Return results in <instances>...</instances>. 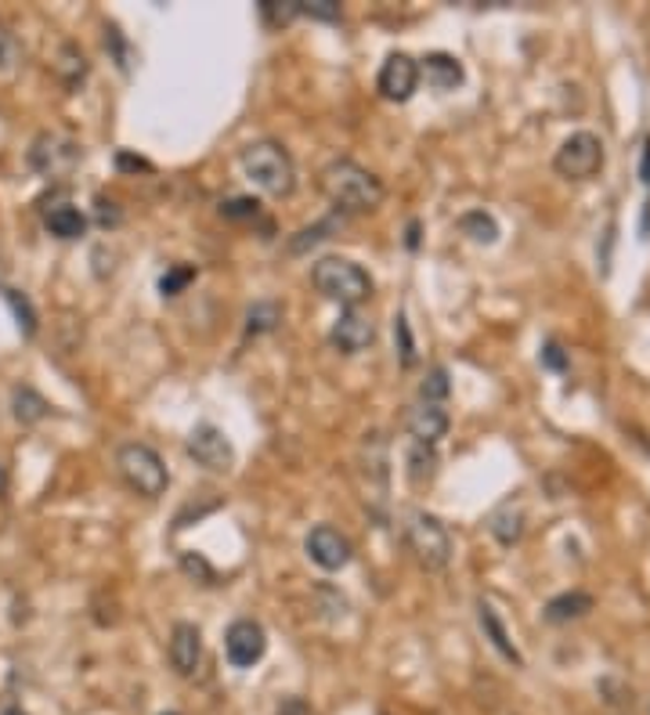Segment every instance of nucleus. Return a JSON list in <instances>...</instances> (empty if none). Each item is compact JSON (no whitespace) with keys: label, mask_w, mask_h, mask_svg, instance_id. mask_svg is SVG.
<instances>
[{"label":"nucleus","mask_w":650,"mask_h":715,"mask_svg":"<svg viewBox=\"0 0 650 715\" xmlns=\"http://www.w3.org/2000/svg\"><path fill=\"white\" fill-rule=\"evenodd\" d=\"M77 159H80V149L69 138H61V134H41L30 149V167L44 178L66 174Z\"/></svg>","instance_id":"nucleus-10"},{"label":"nucleus","mask_w":650,"mask_h":715,"mask_svg":"<svg viewBox=\"0 0 650 715\" xmlns=\"http://www.w3.org/2000/svg\"><path fill=\"white\" fill-rule=\"evenodd\" d=\"M282 322V307L274 300H257L246 311V337H265V332H274Z\"/></svg>","instance_id":"nucleus-19"},{"label":"nucleus","mask_w":650,"mask_h":715,"mask_svg":"<svg viewBox=\"0 0 650 715\" xmlns=\"http://www.w3.org/2000/svg\"><path fill=\"white\" fill-rule=\"evenodd\" d=\"M434 474H437V455H434V449H430V445H412V449H408V480H412V485H416V488L430 485Z\"/></svg>","instance_id":"nucleus-20"},{"label":"nucleus","mask_w":650,"mask_h":715,"mask_svg":"<svg viewBox=\"0 0 650 715\" xmlns=\"http://www.w3.org/2000/svg\"><path fill=\"white\" fill-rule=\"evenodd\" d=\"M221 214L224 217H232V220H246V217H257L260 214V203L257 200H228V203H221Z\"/></svg>","instance_id":"nucleus-31"},{"label":"nucleus","mask_w":650,"mask_h":715,"mask_svg":"<svg viewBox=\"0 0 650 715\" xmlns=\"http://www.w3.org/2000/svg\"><path fill=\"white\" fill-rule=\"evenodd\" d=\"M19 61V41L0 26V69H11Z\"/></svg>","instance_id":"nucleus-32"},{"label":"nucleus","mask_w":650,"mask_h":715,"mask_svg":"<svg viewBox=\"0 0 650 715\" xmlns=\"http://www.w3.org/2000/svg\"><path fill=\"white\" fill-rule=\"evenodd\" d=\"M11 409H15L19 423H36V419L47 416V401L36 394L33 387H15V398H11Z\"/></svg>","instance_id":"nucleus-23"},{"label":"nucleus","mask_w":650,"mask_h":715,"mask_svg":"<svg viewBox=\"0 0 650 715\" xmlns=\"http://www.w3.org/2000/svg\"><path fill=\"white\" fill-rule=\"evenodd\" d=\"M181 567L189 571L192 578H199L203 586H214L217 582V575H214V567H210L199 553H181Z\"/></svg>","instance_id":"nucleus-28"},{"label":"nucleus","mask_w":650,"mask_h":715,"mask_svg":"<svg viewBox=\"0 0 650 715\" xmlns=\"http://www.w3.org/2000/svg\"><path fill=\"white\" fill-rule=\"evenodd\" d=\"M520 524H524V513L514 510V502H506V507H498L492 513V532L503 546H514V542L520 538Z\"/></svg>","instance_id":"nucleus-22"},{"label":"nucleus","mask_w":650,"mask_h":715,"mask_svg":"<svg viewBox=\"0 0 650 715\" xmlns=\"http://www.w3.org/2000/svg\"><path fill=\"white\" fill-rule=\"evenodd\" d=\"M162 715H178V712H162Z\"/></svg>","instance_id":"nucleus-38"},{"label":"nucleus","mask_w":650,"mask_h":715,"mask_svg":"<svg viewBox=\"0 0 650 715\" xmlns=\"http://www.w3.org/2000/svg\"><path fill=\"white\" fill-rule=\"evenodd\" d=\"M542 365L546 368H557V373H564V368H568V354L560 351L557 340H549L546 348H542Z\"/></svg>","instance_id":"nucleus-33"},{"label":"nucleus","mask_w":650,"mask_h":715,"mask_svg":"<svg viewBox=\"0 0 650 715\" xmlns=\"http://www.w3.org/2000/svg\"><path fill=\"white\" fill-rule=\"evenodd\" d=\"M448 390H452V387H448V373H445L441 365H437V368H430V373H427V379H423L419 398L423 401H434V405H445Z\"/></svg>","instance_id":"nucleus-24"},{"label":"nucleus","mask_w":650,"mask_h":715,"mask_svg":"<svg viewBox=\"0 0 650 715\" xmlns=\"http://www.w3.org/2000/svg\"><path fill=\"white\" fill-rule=\"evenodd\" d=\"M239 163L246 170V178L254 181L260 192L274 195V200H282V195H290L296 189L293 156L285 152L279 141H254V145H246Z\"/></svg>","instance_id":"nucleus-3"},{"label":"nucleus","mask_w":650,"mask_h":715,"mask_svg":"<svg viewBox=\"0 0 650 715\" xmlns=\"http://www.w3.org/2000/svg\"><path fill=\"white\" fill-rule=\"evenodd\" d=\"M189 455L199 466H206V470H214V474L232 470V463H235L232 441L224 438V430L210 427V423H199L189 434Z\"/></svg>","instance_id":"nucleus-7"},{"label":"nucleus","mask_w":650,"mask_h":715,"mask_svg":"<svg viewBox=\"0 0 650 715\" xmlns=\"http://www.w3.org/2000/svg\"><path fill=\"white\" fill-rule=\"evenodd\" d=\"M4 488H8V470L0 466V491H4Z\"/></svg>","instance_id":"nucleus-36"},{"label":"nucleus","mask_w":650,"mask_h":715,"mask_svg":"<svg viewBox=\"0 0 650 715\" xmlns=\"http://www.w3.org/2000/svg\"><path fill=\"white\" fill-rule=\"evenodd\" d=\"M195 279V271L189 264H178V268H170L167 275L159 279V293L162 297H178V293L189 286V282Z\"/></svg>","instance_id":"nucleus-26"},{"label":"nucleus","mask_w":650,"mask_h":715,"mask_svg":"<svg viewBox=\"0 0 650 715\" xmlns=\"http://www.w3.org/2000/svg\"><path fill=\"white\" fill-rule=\"evenodd\" d=\"M553 167L560 178H571V181H585L593 178L599 167H604V141L596 138L590 130H579L560 145L557 156H553Z\"/></svg>","instance_id":"nucleus-6"},{"label":"nucleus","mask_w":650,"mask_h":715,"mask_svg":"<svg viewBox=\"0 0 650 715\" xmlns=\"http://www.w3.org/2000/svg\"><path fill=\"white\" fill-rule=\"evenodd\" d=\"M459 231L462 236H470L473 242H495L498 239V225L492 214H484V209H470V214L459 217Z\"/></svg>","instance_id":"nucleus-21"},{"label":"nucleus","mask_w":650,"mask_h":715,"mask_svg":"<svg viewBox=\"0 0 650 715\" xmlns=\"http://www.w3.org/2000/svg\"><path fill=\"white\" fill-rule=\"evenodd\" d=\"M0 715H26V712H22V708H8V712H0Z\"/></svg>","instance_id":"nucleus-37"},{"label":"nucleus","mask_w":650,"mask_h":715,"mask_svg":"<svg viewBox=\"0 0 650 715\" xmlns=\"http://www.w3.org/2000/svg\"><path fill=\"white\" fill-rule=\"evenodd\" d=\"M336 225H340V220L329 217V220H322V225H315V228H304V231H300V236L290 242V250H293V253L307 250V246H315L318 239H325V231H336Z\"/></svg>","instance_id":"nucleus-27"},{"label":"nucleus","mask_w":650,"mask_h":715,"mask_svg":"<svg viewBox=\"0 0 650 715\" xmlns=\"http://www.w3.org/2000/svg\"><path fill=\"white\" fill-rule=\"evenodd\" d=\"M478 611H481V628H484V633H488V639H492V647H495V650H498V655H503V658H509V661H514V665H520V661H524V658H520V650H517L514 644H509V633H506V625L498 622V614H495V608H492V603H481Z\"/></svg>","instance_id":"nucleus-18"},{"label":"nucleus","mask_w":650,"mask_h":715,"mask_svg":"<svg viewBox=\"0 0 650 715\" xmlns=\"http://www.w3.org/2000/svg\"><path fill=\"white\" fill-rule=\"evenodd\" d=\"M329 340H333L336 351L358 354V351L372 348V340H377V326H372L369 315H361V311H344L340 318H336V326L329 329Z\"/></svg>","instance_id":"nucleus-12"},{"label":"nucleus","mask_w":650,"mask_h":715,"mask_svg":"<svg viewBox=\"0 0 650 715\" xmlns=\"http://www.w3.org/2000/svg\"><path fill=\"white\" fill-rule=\"evenodd\" d=\"M44 225L52 236L58 239H80L83 231H87V217L80 214L77 206H69V203H61V206H52L44 214Z\"/></svg>","instance_id":"nucleus-16"},{"label":"nucleus","mask_w":650,"mask_h":715,"mask_svg":"<svg viewBox=\"0 0 650 715\" xmlns=\"http://www.w3.org/2000/svg\"><path fill=\"white\" fill-rule=\"evenodd\" d=\"M416 83H419V61L408 58V55H386V61L380 66V77H377V91L386 98V102H408L416 94Z\"/></svg>","instance_id":"nucleus-9"},{"label":"nucleus","mask_w":650,"mask_h":715,"mask_svg":"<svg viewBox=\"0 0 650 715\" xmlns=\"http://www.w3.org/2000/svg\"><path fill=\"white\" fill-rule=\"evenodd\" d=\"M203 661V633L192 622H178L170 633V665L178 676H195Z\"/></svg>","instance_id":"nucleus-14"},{"label":"nucleus","mask_w":650,"mask_h":715,"mask_svg":"<svg viewBox=\"0 0 650 715\" xmlns=\"http://www.w3.org/2000/svg\"><path fill=\"white\" fill-rule=\"evenodd\" d=\"M296 15L336 19V15H340V4H336V0H296Z\"/></svg>","instance_id":"nucleus-29"},{"label":"nucleus","mask_w":650,"mask_h":715,"mask_svg":"<svg viewBox=\"0 0 650 715\" xmlns=\"http://www.w3.org/2000/svg\"><path fill=\"white\" fill-rule=\"evenodd\" d=\"M405 542H408L412 557L427 567V571H441V567H448V560H452V535H448V527L427 510L405 513Z\"/></svg>","instance_id":"nucleus-4"},{"label":"nucleus","mask_w":650,"mask_h":715,"mask_svg":"<svg viewBox=\"0 0 650 715\" xmlns=\"http://www.w3.org/2000/svg\"><path fill=\"white\" fill-rule=\"evenodd\" d=\"M4 300L11 304V311H15V318H19V329L26 332V337H33L36 332V315H33V304L22 297V293H15V290H4Z\"/></svg>","instance_id":"nucleus-25"},{"label":"nucleus","mask_w":650,"mask_h":715,"mask_svg":"<svg viewBox=\"0 0 650 715\" xmlns=\"http://www.w3.org/2000/svg\"><path fill=\"white\" fill-rule=\"evenodd\" d=\"M640 181L650 189V138L643 141V152H640Z\"/></svg>","instance_id":"nucleus-34"},{"label":"nucleus","mask_w":650,"mask_h":715,"mask_svg":"<svg viewBox=\"0 0 650 715\" xmlns=\"http://www.w3.org/2000/svg\"><path fill=\"white\" fill-rule=\"evenodd\" d=\"M311 282H315V290L325 300L340 304L347 311H355L358 304H366L372 297L369 271L355 261H347V257H325V261H318L311 268Z\"/></svg>","instance_id":"nucleus-2"},{"label":"nucleus","mask_w":650,"mask_h":715,"mask_svg":"<svg viewBox=\"0 0 650 715\" xmlns=\"http://www.w3.org/2000/svg\"><path fill=\"white\" fill-rule=\"evenodd\" d=\"M322 192L340 214H369L383 203V184L377 174H369L366 167H358L355 159H333L329 167L322 170Z\"/></svg>","instance_id":"nucleus-1"},{"label":"nucleus","mask_w":650,"mask_h":715,"mask_svg":"<svg viewBox=\"0 0 650 715\" xmlns=\"http://www.w3.org/2000/svg\"><path fill=\"white\" fill-rule=\"evenodd\" d=\"M224 650H228V661L235 669H254V665L265 658L268 636L254 618H239V622H232L228 636H224Z\"/></svg>","instance_id":"nucleus-8"},{"label":"nucleus","mask_w":650,"mask_h":715,"mask_svg":"<svg viewBox=\"0 0 650 715\" xmlns=\"http://www.w3.org/2000/svg\"><path fill=\"white\" fill-rule=\"evenodd\" d=\"M419 77L430 83L434 91H456L459 83H462V66L452 58V55H445V52H434L423 58V66H419Z\"/></svg>","instance_id":"nucleus-15"},{"label":"nucleus","mask_w":650,"mask_h":715,"mask_svg":"<svg viewBox=\"0 0 650 715\" xmlns=\"http://www.w3.org/2000/svg\"><path fill=\"white\" fill-rule=\"evenodd\" d=\"M590 611H593V597L574 589V593H564V597H557V600L546 603V622L564 625L571 618H582V614H590Z\"/></svg>","instance_id":"nucleus-17"},{"label":"nucleus","mask_w":650,"mask_h":715,"mask_svg":"<svg viewBox=\"0 0 650 715\" xmlns=\"http://www.w3.org/2000/svg\"><path fill=\"white\" fill-rule=\"evenodd\" d=\"M394 337L397 343H402V365H416V343H412V332H408V318L405 315H397L394 318Z\"/></svg>","instance_id":"nucleus-30"},{"label":"nucleus","mask_w":650,"mask_h":715,"mask_svg":"<svg viewBox=\"0 0 650 715\" xmlns=\"http://www.w3.org/2000/svg\"><path fill=\"white\" fill-rule=\"evenodd\" d=\"M304 549H307V557L322 567V571H340V567L351 564V542H347V538L336 532V527H329V524L311 527Z\"/></svg>","instance_id":"nucleus-11"},{"label":"nucleus","mask_w":650,"mask_h":715,"mask_svg":"<svg viewBox=\"0 0 650 715\" xmlns=\"http://www.w3.org/2000/svg\"><path fill=\"white\" fill-rule=\"evenodd\" d=\"M405 427L408 434L416 438V445H437L445 434H448V412L445 405H434V401H419L412 405L408 416H405Z\"/></svg>","instance_id":"nucleus-13"},{"label":"nucleus","mask_w":650,"mask_h":715,"mask_svg":"<svg viewBox=\"0 0 650 715\" xmlns=\"http://www.w3.org/2000/svg\"><path fill=\"white\" fill-rule=\"evenodd\" d=\"M116 163H120L123 170H153V167L145 163V159H134V156H127V152H120V156H116Z\"/></svg>","instance_id":"nucleus-35"},{"label":"nucleus","mask_w":650,"mask_h":715,"mask_svg":"<svg viewBox=\"0 0 650 715\" xmlns=\"http://www.w3.org/2000/svg\"><path fill=\"white\" fill-rule=\"evenodd\" d=\"M116 466H120L123 480L145 499H159L170 485V474H167V466H162L159 452L148 445H137V441H131V445H123L116 452Z\"/></svg>","instance_id":"nucleus-5"}]
</instances>
